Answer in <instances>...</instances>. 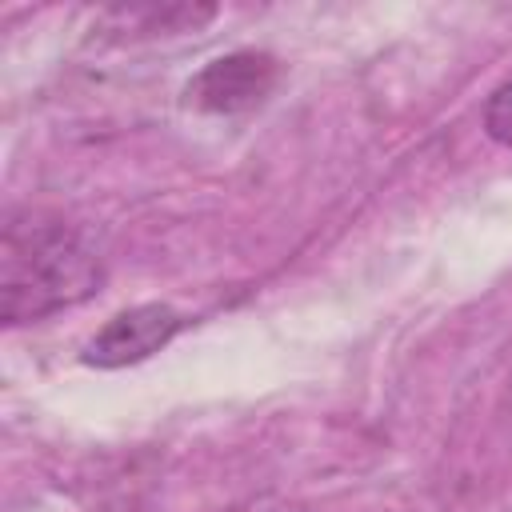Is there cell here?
<instances>
[{
  "mask_svg": "<svg viewBox=\"0 0 512 512\" xmlns=\"http://www.w3.org/2000/svg\"><path fill=\"white\" fill-rule=\"evenodd\" d=\"M104 280V260L96 244L44 216H24L4 224L0 240V316L8 328L48 320L80 300H88Z\"/></svg>",
  "mask_w": 512,
  "mask_h": 512,
  "instance_id": "6da1fadb",
  "label": "cell"
},
{
  "mask_svg": "<svg viewBox=\"0 0 512 512\" xmlns=\"http://www.w3.org/2000/svg\"><path fill=\"white\" fill-rule=\"evenodd\" d=\"M184 328V316L168 304H136L116 312L80 352L84 364L92 368H124V364H140L152 352H160L176 332Z\"/></svg>",
  "mask_w": 512,
  "mask_h": 512,
  "instance_id": "7a4b0ae2",
  "label": "cell"
},
{
  "mask_svg": "<svg viewBox=\"0 0 512 512\" xmlns=\"http://www.w3.org/2000/svg\"><path fill=\"white\" fill-rule=\"evenodd\" d=\"M276 84V60L264 52H232L212 60L192 84L188 100L208 112H240L260 104Z\"/></svg>",
  "mask_w": 512,
  "mask_h": 512,
  "instance_id": "3957f363",
  "label": "cell"
}]
</instances>
